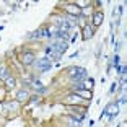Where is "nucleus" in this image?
I'll return each instance as SVG.
<instances>
[{"mask_svg":"<svg viewBox=\"0 0 127 127\" xmlns=\"http://www.w3.org/2000/svg\"><path fill=\"white\" fill-rule=\"evenodd\" d=\"M117 112H119V104H117V103H109V104L104 108V111H103V114H101V116H109V117H112V116H116Z\"/></svg>","mask_w":127,"mask_h":127,"instance_id":"f257e3e1","label":"nucleus"},{"mask_svg":"<svg viewBox=\"0 0 127 127\" xmlns=\"http://www.w3.org/2000/svg\"><path fill=\"white\" fill-rule=\"evenodd\" d=\"M51 67H52V60L49 59V57L41 59L39 62H37V70H39V72H46V70H49Z\"/></svg>","mask_w":127,"mask_h":127,"instance_id":"f03ea898","label":"nucleus"},{"mask_svg":"<svg viewBox=\"0 0 127 127\" xmlns=\"http://www.w3.org/2000/svg\"><path fill=\"white\" fill-rule=\"evenodd\" d=\"M52 47L56 49L59 54H62V52H65L67 51V47H68V44L65 41H62V39H56V41L52 42Z\"/></svg>","mask_w":127,"mask_h":127,"instance_id":"7ed1b4c3","label":"nucleus"},{"mask_svg":"<svg viewBox=\"0 0 127 127\" xmlns=\"http://www.w3.org/2000/svg\"><path fill=\"white\" fill-rule=\"evenodd\" d=\"M65 10H67V13L70 16H80L82 15V8H78L77 7V5H67V7H65Z\"/></svg>","mask_w":127,"mask_h":127,"instance_id":"20e7f679","label":"nucleus"},{"mask_svg":"<svg viewBox=\"0 0 127 127\" xmlns=\"http://www.w3.org/2000/svg\"><path fill=\"white\" fill-rule=\"evenodd\" d=\"M82 101L83 99L78 96V95H70V96L65 98V104H80Z\"/></svg>","mask_w":127,"mask_h":127,"instance_id":"39448f33","label":"nucleus"},{"mask_svg":"<svg viewBox=\"0 0 127 127\" xmlns=\"http://www.w3.org/2000/svg\"><path fill=\"white\" fill-rule=\"evenodd\" d=\"M33 62H34V54L33 52H26L23 56V64L25 65H31Z\"/></svg>","mask_w":127,"mask_h":127,"instance_id":"423d86ee","label":"nucleus"},{"mask_svg":"<svg viewBox=\"0 0 127 127\" xmlns=\"http://www.w3.org/2000/svg\"><path fill=\"white\" fill-rule=\"evenodd\" d=\"M93 36V30H91L90 25H85L83 26V39H90Z\"/></svg>","mask_w":127,"mask_h":127,"instance_id":"0eeeda50","label":"nucleus"},{"mask_svg":"<svg viewBox=\"0 0 127 127\" xmlns=\"http://www.w3.org/2000/svg\"><path fill=\"white\" fill-rule=\"evenodd\" d=\"M93 86H95V80H93V78H85L82 88H83V90H91Z\"/></svg>","mask_w":127,"mask_h":127,"instance_id":"6e6552de","label":"nucleus"},{"mask_svg":"<svg viewBox=\"0 0 127 127\" xmlns=\"http://www.w3.org/2000/svg\"><path fill=\"white\" fill-rule=\"evenodd\" d=\"M103 18H104V15H103L101 11H98V13H95V15H93V23L96 25V26H99L101 21H103Z\"/></svg>","mask_w":127,"mask_h":127,"instance_id":"1a4fd4ad","label":"nucleus"},{"mask_svg":"<svg viewBox=\"0 0 127 127\" xmlns=\"http://www.w3.org/2000/svg\"><path fill=\"white\" fill-rule=\"evenodd\" d=\"M16 99H18V101H25V99H28V91H25V90L18 91V95H16Z\"/></svg>","mask_w":127,"mask_h":127,"instance_id":"9d476101","label":"nucleus"},{"mask_svg":"<svg viewBox=\"0 0 127 127\" xmlns=\"http://www.w3.org/2000/svg\"><path fill=\"white\" fill-rule=\"evenodd\" d=\"M5 82H7V86H8V88H13V86H15V83H16L13 77H8V78L5 80Z\"/></svg>","mask_w":127,"mask_h":127,"instance_id":"9b49d317","label":"nucleus"},{"mask_svg":"<svg viewBox=\"0 0 127 127\" xmlns=\"http://www.w3.org/2000/svg\"><path fill=\"white\" fill-rule=\"evenodd\" d=\"M0 78L2 80H7L8 75H7V70H5V67H0Z\"/></svg>","mask_w":127,"mask_h":127,"instance_id":"f8f14e48","label":"nucleus"},{"mask_svg":"<svg viewBox=\"0 0 127 127\" xmlns=\"http://www.w3.org/2000/svg\"><path fill=\"white\" fill-rule=\"evenodd\" d=\"M77 72H78V67H70L68 68V75H72V77H73Z\"/></svg>","mask_w":127,"mask_h":127,"instance_id":"ddd939ff","label":"nucleus"},{"mask_svg":"<svg viewBox=\"0 0 127 127\" xmlns=\"http://www.w3.org/2000/svg\"><path fill=\"white\" fill-rule=\"evenodd\" d=\"M41 34H42V36H46V37H51V31H49L47 28H44V30H41Z\"/></svg>","mask_w":127,"mask_h":127,"instance_id":"4468645a","label":"nucleus"},{"mask_svg":"<svg viewBox=\"0 0 127 127\" xmlns=\"http://www.w3.org/2000/svg\"><path fill=\"white\" fill-rule=\"evenodd\" d=\"M42 34H41V30L39 31H34V33H31V37H33V39H36V37H41Z\"/></svg>","mask_w":127,"mask_h":127,"instance_id":"2eb2a0df","label":"nucleus"},{"mask_svg":"<svg viewBox=\"0 0 127 127\" xmlns=\"http://www.w3.org/2000/svg\"><path fill=\"white\" fill-rule=\"evenodd\" d=\"M75 5H77V7H86V5H88V2H78V3H75Z\"/></svg>","mask_w":127,"mask_h":127,"instance_id":"dca6fc26","label":"nucleus"},{"mask_svg":"<svg viewBox=\"0 0 127 127\" xmlns=\"http://www.w3.org/2000/svg\"><path fill=\"white\" fill-rule=\"evenodd\" d=\"M112 64H114L116 67H119V56H116V57H114V62H112Z\"/></svg>","mask_w":127,"mask_h":127,"instance_id":"f3484780","label":"nucleus"},{"mask_svg":"<svg viewBox=\"0 0 127 127\" xmlns=\"http://www.w3.org/2000/svg\"><path fill=\"white\" fill-rule=\"evenodd\" d=\"M31 80H33L31 75H25V82H31Z\"/></svg>","mask_w":127,"mask_h":127,"instance_id":"a211bd4d","label":"nucleus"},{"mask_svg":"<svg viewBox=\"0 0 127 127\" xmlns=\"http://www.w3.org/2000/svg\"><path fill=\"white\" fill-rule=\"evenodd\" d=\"M121 127H126V122H121Z\"/></svg>","mask_w":127,"mask_h":127,"instance_id":"6ab92c4d","label":"nucleus"},{"mask_svg":"<svg viewBox=\"0 0 127 127\" xmlns=\"http://www.w3.org/2000/svg\"><path fill=\"white\" fill-rule=\"evenodd\" d=\"M78 127H80V126H78Z\"/></svg>","mask_w":127,"mask_h":127,"instance_id":"aec40b11","label":"nucleus"}]
</instances>
